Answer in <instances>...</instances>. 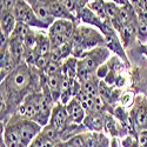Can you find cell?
<instances>
[{
    "instance_id": "cell-26",
    "label": "cell",
    "mask_w": 147,
    "mask_h": 147,
    "mask_svg": "<svg viewBox=\"0 0 147 147\" xmlns=\"http://www.w3.org/2000/svg\"><path fill=\"white\" fill-rule=\"evenodd\" d=\"M87 7L100 19L102 20L107 19L106 12H105V0H94V1H91L87 4Z\"/></svg>"
},
{
    "instance_id": "cell-42",
    "label": "cell",
    "mask_w": 147,
    "mask_h": 147,
    "mask_svg": "<svg viewBox=\"0 0 147 147\" xmlns=\"http://www.w3.org/2000/svg\"><path fill=\"white\" fill-rule=\"evenodd\" d=\"M111 147H121L119 138H111Z\"/></svg>"
},
{
    "instance_id": "cell-4",
    "label": "cell",
    "mask_w": 147,
    "mask_h": 147,
    "mask_svg": "<svg viewBox=\"0 0 147 147\" xmlns=\"http://www.w3.org/2000/svg\"><path fill=\"white\" fill-rule=\"evenodd\" d=\"M111 57H112V53L106 46H99L93 48V50L85 52L78 60L82 66H85L91 72L95 73L96 69L105 63H107Z\"/></svg>"
},
{
    "instance_id": "cell-40",
    "label": "cell",
    "mask_w": 147,
    "mask_h": 147,
    "mask_svg": "<svg viewBox=\"0 0 147 147\" xmlns=\"http://www.w3.org/2000/svg\"><path fill=\"white\" fill-rule=\"evenodd\" d=\"M136 50L140 53V54H142V55H145L146 58H147V44L146 45H139V44H136Z\"/></svg>"
},
{
    "instance_id": "cell-43",
    "label": "cell",
    "mask_w": 147,
    "mask_h": 147,
    "mask_svg": "<svg viewBox=\"0 0 147 147\" xmlns=\"http://www.w3.org/2000/svg\"><path fill=\"white\" fill-rule=\"evenodd\" d=\"M52 147H65V142L64 141H59V142L54 144Z\"/></svg>"
},
{
    "instance_id": "cell-32",
    "label": "cell",
    "mask_w": 147,
    "mask_h": 147,
    "mask_svg": "<svg viewBox=\"0 0 147 147\" xmlns=\"http://www.w3.org/2000/svg\"><path fill=\"white\" fill-rule=\"evenodd\" d=\"M53 146V144L48 140V139H46L42 134H41V132L36 136L33 140H32V142L30 144V146L28 147H52Z\"/></svg>"
},
{
    "instance_id": "cell-7",
    "label": "cell",
    "mask_w": 147,
    "mask_h": 147,
    "mask_svg": "<svg viewBox=\"0 0 147 147\" xmlns=\"http://www.w3.org/2000/svg\"><path fill=\"white\" fill-rule=\"evenodd\" d=\"M104 36H105V46L111 51L112 54L119 57L122 61L125 63V65L131 69L132 68V64H131V60L127 55V52L125 50L124 45H122L120 38H119V34L115 31V28L111 25V26H107L105 28V31L102 32Z\"/></svg>"
},
{
    "instance_id": "cell-22",
    "label": "cell",
    "mask_w": 147,
    "mask_h": 147,
    "mask_svg": "<svg viewBox=\"0 0 147 147\" xmlns=\"http://www.w3.org/2000/svg\"><path fill=\"white\" fill-rule=\"evenodd\" d=\"M84 132H87V129H86V127H85L82 124L81 125H78V124H72V122H68V124L63 129H61L59 133H60L61 141L67 142L72 138H74L76 136H78V134H81Z\"/></svg>"
},
{
    "instance_id": "cell-2",
    "label": "cell",
    "mask_w": 147,
    "mask_h": 147,
    "mask_svg": "<svg viewBox=\"0 0 147 147\" xmlns=\"http://www.w3.org/2000/svg\"><path fill=\"white\" fill-rule=\"evenodd\" d=\"M71 41L73 44L72 55L79 59L85 52L99 46H105V36L98 28L79 24L74 30Z\"/></svg>"
},
{
    "instance_id": "cell-28",
    "label": "cell",
    "mask_w": 147,
    "mask_h": 147,
    "mask_svg": "<svg viewBox=\"0 0 147 147\" xmlns=\"http://www.w3.org/2000/svg\"><path fill=\"white\" fill-rule=\"evenodd\" d=\"M137 44L146 45L147 44V24L138 19L137 26Z\"/></svg>"
},
{
    "instance_id": "cell-6",
    "label": "cell",
    "mask_w": 147,
    "mask_h": 147,
    "mask_svg": "<svg viewBox=\"0 0 147 147\" xmlns=\"http://www.w3.org/2000/svg\"><path fill=\"white\" fill-rule=\"evenodd\" d=\"M131 124L138 132L147 129V96L144 93H138L136 101L129 109Z\"/></svg>"
},
{
    "instance_id": "cell-29",
    "label": "cell",
    "mask_w": 147,
    "mask_h": 147,
    "mask_svg": "<svg viewBox=\"0 0 147 147\" xmlns=\"http://www.w3.org/2000/svg\"><path fill=\"white\" fill-rule=\"evenodd\" d=\"M31 30H32V27H30L28 25H26V24L17 21L16 28H14L13 33H12L11 35H14V36H17V38H19V39H21V40L24 41L25 36L31 32Z\"/></svg>"
},
{
    "instance_id": "cell-15",
    "label": "cell",
    "mask_w": 147,
    "mask_h": 147,
    "mask_svg": "<svg viewBox=\"0 0 147 147\" xmlns=\"http://www.w3.org/2000/svg\"><path fill=\"white\" fill-rule=\"evenodd\" d=\"M82 125L88 132H104L105 126V113L91 112L85 117Z\"/></svg>"
},
{
    "instance_id": "cell-5",
    "label": "cell",
    "mask_w": 147,
    "mask_h": 147,
    "mask_svg": "<svg viewBox=\"0 0 147 147\" xmlns=\"http://www.w3.org/2000/svg\"><path fill=\"white\" fill-rule=\"evenodd\" d=\"M13 12H14L17 21L26 24V25H28L30 27H36L39 30H48L50 28V26L46 25L45 22H42L38 17H36L33 8L30 6V4L27 1H25V0H18Z\"/></svg>"
},
{
    "instance_id": "cell-34",
    "label": "cell",
    "mask_w": 147,
    "mask_h": 147,
    "mask_svg": "<svg viewBox=\"0 0 147 147\" xmlns=\"http://www.w3.org/2000/svg\"><path fill=\"white\" fill-rule=\"evenodd\" d=\"M51 55L48 54V55H39L38 57V59H36V61H35V65H34V67H36L40 72H42L45 68H46V66L51 63Z\"/></svg>"
},
{
    "instance_id": "cell-12",
    "label": "cell",
    "mask_w": 147,
    "mask_h": 147,
    "mask_svg": "<svg viewBox=\"0 0 147 147\" xmlns=\"http://www.w3.org/2000/svg\"><path fill=\"white\" fill-rule=\"evenodd\" d=\"M68 122H69V119H68V113H67L66 106L60 104V102L55 104L53 107L52 114H51L50 125L60 132Z\"/></svg>"
},
{
    "instance_id": "cell-35",
    "label": "cell",
    "mask_w": 147,
    "mask_h": 147,
    "mask_svg": "<svg viewBox=\"0 0 147 147\" xmlns=\"http://www.w3.org/2000/svg\"><path fill=\"white\" fill-rule=\"evenodd\" d=\"M38 57L39 55L36 54V52L34 50H27V52L25 54V58H24V63H26L28 66H34Z\"/></svg>"
},
{
    "instance_id": "cell-41",
    "label": "cell",
    "mask_w": 147,
    "mask_h": 147,
    "mask_svg": "<svg viewBox=\"0 0 147 147\" xmlns=\"http://www.w3.org/2000/svg\"><path fill=\"white\" fill-rule=\"evenodd\" d=\"M128 3L134 7H144V0H128Z\"/></svg>"
},
{
    "instance_id": "cell-17",
    "label": "cell",
    "mask_w": 147,
    "mask_h": 147,
    "mask_svg": "<svg viewBox=\"0 0 147 147\" xmlns=\"http://www.w3.org/2000/svg\"><path fill=\"white\" fill-rule=\"evenodd\" d=\"M77 18L79 20L80 24H84V25H88L92 27H95L98 30H101L104 26V20L100 19L98 16H95L93 12L86 6L84 7L82 9H80L77 14Z\"/></svg>"
},
{
    "instance_id": "cell-24",
    "label": "cell",
    "mask_w": 147,
    "mask_h": 147,
    "mask_svg": "<svg viewBox=\"0 0 147 147\" xmlns=\"http://www.w3.org/2000/svg\"><path fill=\"white\" fill-rule=\"evenodd\" d=\"M76 99L84 107V109L86 111V113L94 112V105H95V99H94V98H92V96L87 95L86 93H84L82 91H80L76 95Z\"/></svg>"
},
{
    "instance_id": "cell-13",
    "label": "cell",
    "mask_w": 147,
    "mask_h": 147,
    "mask_svg": "<svg viewBox=\"0 0 147 147\" xmlns=\"http://www.w3.org/2000/svg\"><path fill=\"white\" fill-rule=\"evenodd\" d=\"M85 147H111V138L104 132H84Z\"/></svg>"
},
{
    "instance_id": "cell-14",
    "label": "cell",
    "mask_w": 147,
    "mask_h": 147,
    "mask_svg": "<svg viewBox=\"0 0 147 147\" xmlns=\"http://www.w3.org/2000/svg\"><path fill=\"white\" fill-rule=\"evenodd\" d=\"M1 144L5 147H26L20 140L17 131L9 124L1 125Z\"/></svg>"
},
{
    "instance_id": "cell-18",
    "label": "cell",
    "mask_w": 147,
    "mask_h": 147,
    "mask_svg": "<svg viewBox=\"0 0 147 147\" xmlns=\"http://www.w3.org/2000/svg\"><path fill=\"white\" fill-rule=\"evenodd\" d=\"M8 50L12 54V57L14 58V60L17 61V64H21L24 61V58H25V54L27 52L25 44L24 41L14 35H9L8 38Z\"/></svg>"
},
{
    "instance_id": "cell-44",
    "label": "cell",
    "mask_w": 147,
    "mask_h": 147,
    "mask_svg": "<svg viewBox=\"0 0 147 147\" xmlns=\"http://www.w3.org/2000/svg\"><path fill=\"white\" fill-rule=\"evenodd\" d=\"M131 147H140V146H139V142H138V140H137L136 142H134V144H133Z\"/></svg>"
},
{
    "instance_id": "cell-19",
    "label": "cell",
    "mask_w": 147,
    "mask_h": 147,
    "mask_svg": "<svg viewBox=\"0 0 147 147\" xmlns=\"http://www.w3.org/2000/svg\"><path fill=\"white\" fill-rule=\"evenodd\" d=\"M17 25V19L13 11L1 9L0 12V32L5 33L7 36H9L13 33Z\"/></svg>"
},
{
    "instance_id": "cell-36",
    "label": "cell",
    "mask_w": 147,
    "mask_h": 147,
    "mask_svg": "<svg viewBox=\"0 0 147 147\" xmlns=\"http://www.w3.org/2000/svg\"><path fill=\"white\" fill-rule=\"evenodd\" d=\"M108 73H109V66H108L107 63H105L104 65H101L99 68L96 69L95 76H96V78L99 80H104L108 76Z\"/></svg>"
},
{
    "instance_id": "cell-16",
    "label": "cell",
    "mask_w": 147,
    "mask_h": 147,
    "mask_svg": "<svg viewBox=\"0 0 147 147\" xmlns=\"http://www.w3.org/2000/svg\"><path fill=\"white\" fill-rule=\"evenodd\" d=\"M66 108H67L69 122H72V124L81 125L87 113H86V111H85L84 107L79 104V101L76 99V98L74 99H72L68 102V105H66Z\"/></svg>"
},
{
    "instance_id": "cell-39",
    "label": "cell",
    "mask_w": 147,
    "mask_h": 147,
    "mask_svg": "<svg viewBox=\"0 0 147 147\" xmlns=\"http://www.w3.org/2000/svg\"><path fill=\"white\" fill-rule=\"evenodd\" d=\"M138 142L140 147H147V129L139 132L138 134Z\"/></svg>"
},
{
    "instance_id": "cell-30",
    "label": "cell",
    "mask_w": 147,
    "mask_h": 147,
    "mask_svg": "<svg viewBox=\"0 0 147 147\" xmlns=\"http://www.w3.org/2000/svg\"><path fill=\"white\" fill-rule=\"evenodd\" d=\"M120 7L121 6H119V5H117L112 1H105V12H106L107 19H109V20L117 19L118 14H119V11H120Z\"/></svg>"
},
{
    "instance_id": "cell-9",
    "label": "cell",
    "mask_w": 147,
    "mask_h": 147,
    "mask_svg": "<svg viewBox=\"0 0 147 147\" xmlns=\"http://www.w3.org/2000/svg\"><path fill=\"white\" fill-rule=\"evenodd\" d=\"M17 66V61L8 50V44L0 47V81L4 80Z\"/></svg>"
},
{
    "instance_id": "cell-25",
    "label": "cell",
    "mask_w": 147,
    "mask_h": 147,
    "mask_svg": "<svg viewBox=\"0 0 147 147\" xmlns=\"http://www.w3.org/2000/svg\"><path fill=\"white\" fill-rule=\"evenodd\" d=\"M138 93H136L133 90H126V91H122L120 98H119V105L125 107L127 109H131L132 106L134 105V101H136V96Z\"/></svg>"
},
{
    "instance_id": "cell-8",
    "label": "cell",
    "mask_w": 147,
    "mask_h": 147,
    "mask_svg": "<svg viewBox=\"0 0 147 147\" xmlns=\"http://www.w3.org/2000/svg\"><path fill=\"white\" fill-rule=\"evenodd\" d=\"M137 26H138V17L136 16L132 21L127 22L126 25L122 26L119 31V38L124 45L125 50H128L132 46H136L137 42Z\"/></svg>"
},
{
    "instance_id": "cell-11",
    "label": "cell",
    "mask_w": 147,
    "mask_h": 147,
    "mask_svg": "<svg viewBox=\"0 0 147 147\" xmlns=\"http://www.w3.org/2000/svg\"><path fill=\"white\" fill-rule=\"evenodd\" d=\"M104 133H106L109 138H119V139L127 136V132L124 128V126H122L120 122L108 112L105 113Z\"/></svg>"
},
{
    "instance_id": "cell-27",
    "label": "cell",
    "mask_w": 147,
    "mask_h": 147,
    "mask_svg": "<svg viewBox=\"0 0 147 147\" xmlns=\"http://www.w3.org/2000/svg\"><path fill=\"white\" fill-rule=\"evenodd\" d=\"M41 134H42V136H44L46 139L50 140L53 145L57 144V142H59V141H61L59 131L55 129V128H54L53 126H51L50 124L42 127V129H41Z\"/></svg>"
},
{
    "instance_id": "cell-31",
    "label": "cell",
    "mask_w": 147,
    "mask_h": 147,
    "mask_svg": "<svg viewBox=\"0 0 147 147\" xmlns=\"http://www.w3.org/2000/svg\"><path fill=\"white\" fill-rule=\"evenodd\" d=\"M60 72H61V64L51 60V63L46 66V68L41 73L45 77H52V76L58 74V73H60Z\"/></svg>"
},
{
    "instance_id": "cell-33",
    "label": "cell",
    "mask_w": 147,
    "mask_h": 147,
    "mask_svg": "<svg viewBox=\"0 0 147 147\" xmlns=\"http://www.w3.org/2000/svg\"><path fill=\"white\" fill-rule=\"evenodd\" d=\"M24 44H25L26 50H34L36 45V32L31 30V32L24 39Z\"/></svg>"
},
{
    "instance_id": "cell-20",
    "label": "cell",
    "mask_w": 147,
    "mask_h": 147,
    "mask_svg": "<svg viewBox=\"0 0 147 147\" xmlns=\"http://www.w3.org/2000/svg\"><path fill=\"white\" fill-rule=\"evenodd\" d=\"M72 54H73V44L71 40L59 47L52 48L51 53H50L51 59L53 61H57V63H60V64H63L66 59L72 57Z\"/></svg>"
},
{
    "instance_id": "cell-23",
    "label": "cell",
    "mask_w": 147,
    "mask_h": 147,
    "mask_svg": "<svg viewBox=\"0 0 147 147\" xmlns=\"http://www.w3.org/2000/svg\"><path fill=\"white\" fill-rule=\"evenodd\" d=\"M61 72L63 74L69 79H77L78 78V58L69 57L61 64Z\"/></svg>"
},
{
    "instance_id": "cell-1",
    "label": "cell",
    "mask_w": 147,
    "mask_h": 147,
    "mask_svg": "<svg viewBox=\"0 0 147 147\" xmlns=\"http://www.w3.org/2000/svg\"><path fill=\"white\" fill-rule=\"evenodd\" d=\"M42 73L26 63L19 64L0 82V119L5 125L13 115L25 98L41 91Z\"/></svg>"
},
{
    "instance_id": "cell-45",
    "label": "cell",
    "mask_w": 147,
    "mask_h": 147,
    "mask_svg": "<svg viewBox=\"0 0 147 147\" xmlns=\"http://www.w3.org/2000/svg\"><path fill=\"white\" fill-rule=\"evenodd\" d=\"M65 147H72V146H71L68 142H65Z\"/></svg>"
},
{
    "instance_id": "cell-10",
    "label": "cell",
    "mask_w": 147,
    "mask_h": 147,
    "mask_svg": "<svg viewBox=\"0 0 147 147\" xmlns=\"http://www.w3.org/2000/svg\"><path fill=\"white\" fill-rule=\"evenodd\" d=\"M77 25H79L78 22L71 21V20H66V19H57L52 25L48 28V35H65L67 38L72 39V35L74 33V30L77 27Z\"/></svg>"
},
{
    "instance_id": "cell-38",
    "label": "cell",
    "mask_w": 147,
    "mask_h": 147,
    "mask_svg": "<svg viewBox=\"0 0 147 147\" xmlns=\"http://www.w3.org/2000/svg\"><path fill=\"white\" fill-rule=\"evenodd\" d=\"M18 0H0V5H1V9H7V11H14L16 4Z\"/></svg>"
},
{
    "instance_id": "cell-37",
    "label": "cell",
    "mask_w": 147,
    "mask_h": 147,
    "mask_svg": "<svg viewBox=\"0 0 147 147\" xmlns=\"http://www.w3.org/2000/svg\"><path fill=\"white\" fill-rule=\"evenodd\" d=\"M72 147H85V139H84V134H78L74 138H72L69 141H67Z\"/></svg>"
},
{
    "instance_id": "cell-3",
    "label": "cell",
    "mask_w": 147,
    "mask_h": 147,
    "mask_svg": "<svg viewBox=\"0 0 147 147\" xmlns=\"http://www.w3.org/2000/svg\"><path fill=\"white\" fill-rule=\"evenodd\" d=\"M6 124H9L17 131L20 140L26 147L30 146L32 140L38 136L42 129V126H40L38 122H35L31 119H27V118L20 117L17 113L12 115Z\"/></svg>"
},
{
    "instance_id": "cell-21",
    "label": "cell",
    "mask_w": 147,
    "mask_h": 147,
    "mask_svg": "<svg viewBox=\"0 0 147 147\" xmlns=\"http://www.w3.org/2000/svg\"><path fill=\"white\" fill-rule=\"evenodd\" d=\"M52 46H51V40L48 33L44 32H36V45L34 51L36 52L38 55H48L51 53Z\"/></svg>"
}]
</instances>
